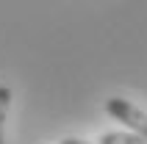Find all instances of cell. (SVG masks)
<instances>
[{
  "label": "cell",
  "instance_id": "6da1fadb",
  "mask_svg": "<svg viewBox=\"0 0 147 144\" xmlns=\"http://www.w3.org/2000/svg\"><path fill=\"white\" fill-rule=\"evenodd\" d=\"M106 111L114 116V119L125 122L131 130H136L139 136L147 139V114L142 111L139 105L128 103V100H122V97H111V100H106Z\"/></svg>",
  "mask_w": 147,
  "mask_h": 144
},
{
  "label": "cell",
  "instance_id": "7a4b0ae2",
  "mask_svg": "<svg viewBox=\"0 0 147 144\" xmlns=\"http://www.w3.org/2000/svg\"><path fill=\"white\" fill-rule=\"evenodd\" d=\"M97 144H147V139L139 136L136 130H131V133H119L117 130V133H103Z\"/></svg>",
  "mask_w": 147,
  "mask_h": 144
},
{
  "label": "cell",
  "instance_id": "3957f363",
  "mask_svg": "<svg viewBox=\"0 0 147 144\" xmlns=\"http://www.w3.org/2000/svg\"><path fill=\"white\" fill-rule=\"evenodd\" d=\"M8 103H11V89H8V86H0V144H3V122H6Z\"/></svg>",
  "mask_w": 147,
  "mask_h": 144
},
{
  "label": "cell",
  "instance_id": "277c9868",
  "mask_svg": "<svg viewBox=\"0 0 147 144\" xmlns=\"http://www.w3.org/2000/svg\"><path fill=\"white\" fill-rule=\"evenodd\" d=\"M61 144H89V141H83V139H64Z\"/></svg>",
  "mask_w": 147,
  "mask_h": 144
}]
</instances>
